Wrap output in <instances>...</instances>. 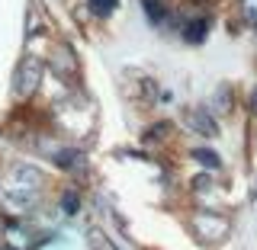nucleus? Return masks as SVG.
<instances>
[{
    "label": "nucleus",
    "mask_w": 257,
    "mask_h": 250,
    "mask_svg": "<svg viewBox=\"0 0 257 250\" xmlns=\"http://www.w3.org/2000/svg\"><path fill=\"white\" fill-rule=\"evenodd\" d=\"M193 228L199 231L203 240H219L228 234V218H219V215H196L193 218Z\"/></svg>",
    "instance_id": "obj_1"
},
{
    "label": "nucleus",
    "mask_w": 257,
    "mask_h": 250,
    "mask_svg": "<svg viewBox=\"0 0 257 250\" xmlns=\"http://www.w3.org/2000/svg\"><path fill=\"white\" fill-rule=\"evenodd\" d=\"M39 77H42V64H39L36 58H26L20 68V74H16V96H29L32 90H36Z\"/></svg>",
    "instance_id": "obj_2"
},
{
    "label": "nucleus",
    "mask_w": 257,
    "mask_h": 250,
    "mask_svg": "<svg viewBox=\"0 0 257 250\" xmlns=\"http://www.w3.org/2000/svg\"><path fill=\"white\" fill-rule=\"evenodd\" d=\"M183 122L196 135H206V138H215V135H219V125H215L212 112H206V109H187L183 112Z\"/></svg>",
    "instance_id": "obj_3"
},
{
    "label": "nucleus",
    "mask_w": 257,
    "mask_h": 250,
    "mask_svg": "<svg viewBox=\"0 0 257 250\" xmlns=\"http://www.w3.org/2000/svg\"><path fill=\"white\" fill-rule=\"evenodd\" d=\"M212 109L219 112V116H228V112H231V90H228V87H219V90H215Z\"/></svg>",
    "instance_id": "obj_4"
},
{
    "label": "nucleus",
    "mask_w": 257,
    "mask_h": 250,
    "mask_svg": "<svg viewBox=\"0 0 257 250\" xmlns=\"http://www.w3.org/2000/svg\"><path fill=\"white\" fill-rule=\"evenodd\" d=\"M206 29H209V23L206 20H196V23H190V26L183 29V36H187L190 42H203V39H206Z\"/></svg>",
    "instance_id": "obj_5"
},
{
    "label": "nucleus",
    "mask_w": 257,
    "mask_h": 250,
    "mask_svg": "<svg viewBox=\"0 0 257 250\" xmlns=\"http://www.w3.org/2000/svg\"><path fill=\"white\" fill-rule=\"evenodd\" d=\"M241 16H244V23L257 26V0H241Z\"/></svg>",
    "instance_id": "obj_6"
},
{
    "label": "nucleus",
    "mask_w": 257,
    "mask_h": 250,
    "mask_svg": "<svg viewBox=\"0 0 257 250\" xmlns=\"http://www.w3.org/2000/svg\"><path fill=\"white\" fill-rule=\"evenodd\" d=\"M145 13H148L155 23H161V20H164V7H161V0H145Z\"/></svg>",
    "instance_id": "obj_7"
},
{
    "label": "nucleus",
    "mask_w": 257,
    "mask_h": 250,
    "mask_svg": "<svg viewBox=\"0 0 257 250\" xmlns=\"http://www.w3.org/2000/svg\"><path fill=\"white\" fill-rule=\"evenodd\" d=\"M193 157H196L203 167H212V170L219 167V154H212V151H193Z\"/></svg>",
    "instance_id": "obj_8"
},
{
    "label": "nucleus",
    "mask_w": 257,
    "mask_h": 250,
    "mask_svg": "<svg viewBox=\"0 0 257 250\" xmlns=\"http://www.w3.org/2000/svg\"><path fill=\"white\" fill-rule=\"evenodd\" d=\"M90 7H93L96 16H109L112 7H116V0H90Z\"/></svg>",
    "instance_id": "obj_9"
},
{
    "label": "nucleus",
    "mask_w": 257,
    "mask_h": 250,
    "mask_svg": "<svg viewBox=\"0 0 257 250\" xmlns=\"http://www.w3.org/2000/svg\"><path fill=\"white\" fill-rule=\"evenodd\" d=\"M64 208H68V215L74 212V196H71V192H68V196H64Z\"/></svg>",
    "instance_id": "obj_10"
},
{
    "label": "nucleus",
    "mask_w": 257,
    "mask_h": 250,
    "mask_svg": "<svg viewBox=\"0 0 257 250\" xmlns=\"http://www.w3.org/2000/svg\"><path fill=\"white\" fill-rule=\"evenodd\" d=\"M251 109H254V116H257V93H254V100H251Z\"/></svg>",
    "instance_id": "obj_11"
}]
</instances>
